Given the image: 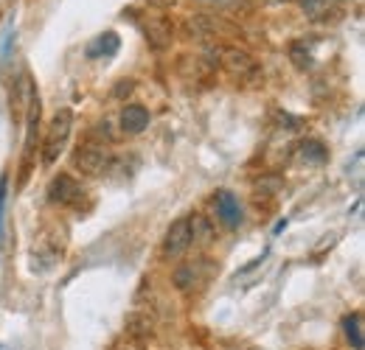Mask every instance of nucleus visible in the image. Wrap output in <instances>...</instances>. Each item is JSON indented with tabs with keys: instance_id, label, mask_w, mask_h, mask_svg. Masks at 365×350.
<instances>
[{
	"instance_id": "1",
	"label": "nucleus",
	"mask_w": 365,
	"mask_h": 350,
	"mask_svg": "<svg viewBox=\"0 0 365 350\" xmlns=\"http://www.w3.org/2000/svg\"><path fill=\"white\" fill-rule=\"evenodd\" d=\"M71 129H73V112H71V110H59V112L53 115L51 127H48L46 143H43V163H46V166H51V163L59 157V152L65 149V143H68V137H71Z\"/></svg>"
},
{
	"instance_id": "2",
	"label": "nucleus",
	"mask_w": 365,
	"mask_h": 350,
	"mask_svg": "<svg viewBox=\"0 0 365 350\" xmlns=\"http://www.w3.org/2000/svg\"><path fill=\"white\" fill-rule=\"evenodd\" d=\"M220 56H222L220 65L225 68V73H228L230 79L250 82V79L259 76V65H256V59L250 53H245L239 48H220Z\"/></svg>"
},
{
	"instance_id": "3",
	"label": "nucleus",
	"mask_w": 365,
	"mask_h": 350,
	"mask_svg": "<svg viewBox=\"0 0 365 350\" xmlns=\"http://www.w3.org/2000/svg\"><path fill=\"white\" fill-rule=\"evenodd\" d=\"M140 28H143V37H146L149 48H155V51L169 48L172 40H175V28H172L169 17H163V14H152V17H146V20L140 23Z\"/></svg>"
},
{
	"instance_id": "4",
	"label": "nucleus",
	"mask_w": 365,
	"mask_h": 350,
	"mask_svg": "<svg viewBox=\"0 0 365 350\" xmlns=\"http://www.w3.org/2000/svg\"><path fill=\"white\" fill-rule=\"evenodd\" d=\"M188 247H191V221H188V216H182V219H178L166 230L163 255L166 258H180Z\"/></svg>"
},
{
	"instance_id": "5",
	"label": "nucleus",
	"mask_w": 365,
	"mask_h": 350,
	"mask_svg": "<svg viewBox=\"0 0 365 350\" xmlns=\"http://www.w3.org/2000/svg\"><path fill=\"white\" fill-rule=\"evenodd\" d=\"M82 185L73 179L71 174H59L51 179L48 185V199L56 202V205H76L82 199Z\"/></svg>"
},
{
	"instance_id": "6",
	"label": "nucleus",
	"mask_w": 365,
	"mask_h": 350,
	"mask_svg": "<svg viewBox=\"0 0 365 350\" xmlns=\"http://www.w3.org/2000/svg\"><path fill=\"white\" fill-rule=\"evenodd\" d=\"M73 163H76V169H82L85 174L98 176L110 169V154L104 152V146H85V149H79V152L73 154Z\"/></svg>"
},
{
	"instance_id": "7",
	"label": "nucleus",
	"mask_w": 365,
	"mask_h": 350,
	"mask_svg": "<svg viewBox=\"0 0 365 350\" xmlns=\"http://www.w3.org/2000/svg\"><path fill=\"white\" fill-rule=\"evenodd\" d=\"M214 205H217V219L222 221V227L236 230L242 224V205L230 191H217Z\"/></svg>"
},
{
	"instance_id": "8",
	"label": "nucleus",
	"mask_w": 365,
	"mask_h": 350,
	"mask_svg": "<svg viewBox=\"0 0 365 350\" xmlns=\"http://www.w3.org/2000/svg\"><path fill=\"white\" fill-rule=\"evenodd\" d=\"M118 48H121V40H118V34L115 31H104V34H98L91 45H88V59H110V56H115L118 53Z\"/></svg>"
},
{
	"instance_id": "9",
	"label": "nucleus",
	"mask_w": 365,
	"mask_h": 350,
	"mask_svg": "<svg viewBox=\"0 0 365 350\" xmlns=\"http://www.w3.org/2000/svg\"><path fill=\"white\" fill-rule=\"evenodd\" d=\"M149 127V110L140 104H130L121 110V129L127 134H140Z\"/></svg>"
},
{
	"instance_id": "10",
	"label": "nucleus",
	"mask_w": 365,
	"mask_h": 350,
	"mask_svg": "<svg viewBox=\"0 0 365 350\" xmlns=\"http://www.w3.org/2000/svg\"><path fill=\"white\" fill-rule=\"evenodd\" d=\"M343 334L349 339L351 350H365V334H363V311H354L343 319Z\"/></svg>"
},
{
	"instance_id": "11",
	"label": "nucleus",
	"mask_w": 365,
	"mask_h": 350,
	"mask_svg": "<svg viewBox=\"0 0 365 350\" xmlns=\"http://www.w3.org/2000/svg\"><path fill=\"white\" fill-rule=\"evenodd\" d=\"M301 157H304L307 163H323V160L329 157V152H326V146H323L320 140H304V143H301Z\"/></svg>"
},
{
	"instance_id": "12",
	"label": "nucleus",
	"mask_w": 365,
	"mask_h": 350,
	"mask_svg": "<svg viewBox=\"0 0 365 350\" xmlns=\"http://www.w3.org/2000/svg\"><path fill=\"white\" fill-rule=\"evenodd\" d=\"M281 185H284V182H281L278 174H264L262 179H256L253 188H256V196H275V193L281 191Z\"/></svg>"
},
{
	"instance_id": "13",
	"label": "nucleus",
	"mask_w": 365,
	"mask_h": 350,
	"mask_svg": "<svg viewBox=\"0 0 365 350\" xmlns=\"http://www.w3.org/2000/svg\"><path fill=\"white\" fill-rule=\"evenodd\" d=\"M289 56H292V65H295L298 70H309V68H312V53L301 43L289 45Z\"/></svg>"
},
{
	"instance_id": "14",
	"label": "nucleus",
	"mask_w": 365,
	"mask_h": 350,
	"mask_svg": "<svg viewBox=\"0 0 365 350\" xmlns=\"http://www.w3.org/2000/svg\"><path fill=\"white\" fill-rule=\"evenodd\" d=\"M298 3H301V9H304L307 17H320V14H326L329 6H331V0H298Z\"/></svg>"
},
{
	"instance_id": "15",
	"label": "nucleus",
	"mask_w": 365,
	"mask_h": 350,
	"mask_svg": "<svg viewBox=\"0 0 365 350\" xmlns=\"http://www.w3.org/2000/svg\"><path fill=\"white\" fill-rule=\"evenodd\" d=\"M11 40H14V28H11V23H9L6 31H3V37H0V56H3V59L11 53Z\"/></svg>"
},
{
	"instance_id": "16",
	"label": "nucleus",
	"mask_w": 365,
	"mask_h": 350,
	"mask_svg": "<svg viewBox=\"0 0 365 350\" xmlns=\"http://www.w3.org/2000/svg\"><path fill=\"white\" fill-rule=\"evenodd\" d=\"M6 193H9V176L0 174V235H3V211H6Z\"/></svg>"
},
{
	"instance_id": "17",
	"label": "nucleus",
	"mask_w": 365,
	"mask_h": 350,
	"mask_svg": "<svg viewBox=\"0 0 365 350\" xmlns=\"http://www.w3.org/2000/svg\"><path fill=\"white\" fill-rule=\"evenodd\" d=\"M127 92H133V82H130V79H124V82L115 88V95H127Z\"/></svg>"
},
{
	"instance_id": "18",
	"label": "nucleus",
	"mask_w": 365,
	"mask_h": 350,
	"mask_svg": "<svg viewBox=\"0 0 365 350\" xmlns=\"http://www.w3.org/2000/svg\"><path fill=\"white\" fill-rule=\"evenodd\" d=\"M284 3H287V0H284Z\"/></svg>"
}]
</instances>
